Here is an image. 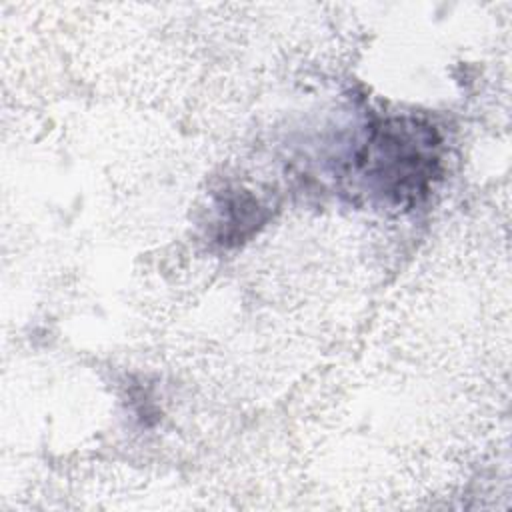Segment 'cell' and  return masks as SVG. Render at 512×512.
Masks as SVG:
<instances>
[{
	"label": "cell",
	"instance_id": "6da1fadb",
	"mask_svg": "<svg viewBox=\"0 0 512 512\" xmlns=\"http://www.w3.org/2000/svg\"><path fill=\"white\" fill-rule=\"evenodd\" d=\"M432 132L402 120L382 126L366 148V172L386 178V188L400 196L424 192L436 166Z\"/></svg>",
	"mask_w": 512,
	"mask_h": 512
}]
</instances>
